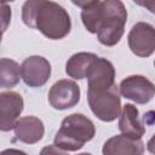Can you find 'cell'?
<instances>
[{"instance_id": "6da1fadb", "label": "cell", "mask_w": 155, "mask_h": 155, "mask_svg": "<svg viewBox=\"0 0 155 155\" xmlns=\"http://www.w3.org/2000/svg\"><path fill=\"white\" fill-rule=\"evenodd\" d=\"M22 19L27 27L38 29L52 40L65 38L71 29V21L67 10L54 1H25L22 6Z\"/></svg>"}, {"instance_id": "7a4b0ae2", "label": "cell", "mask_w": 155, "mask_h": 155, "mask_svg": "<svg viewBox=\"0 0 155 155\" xmlns=\"http://www.w3.org/2000/svg\"><path fill=\"white\" fill-rule=\"evenodd\" d=\"M94 134V124L84 114L74 113L63 119L54 136V145L65 151H76L92 140Z\"/></svg>"}, {"instance_id": "3957f363", "label": "cell", "mask_w": 155, "mask_h": 155, "mask_svg": "<svg viewBox=\"0 0 155 155\" xmlns=\"http://www.w3.org/2000/svg\"><path fill=\"white\" fill-rule=\"evenodd\" d=\"M105 16L101 23L97 39L104 46H115L122 38L127 21V11L120 0H105Z\"/></svg>"}, {"instance_id": "277c9868", "label": "cell", "mask_w": 155, "mask_h": 155, "mask_svg": "<svg viewBox=\"0 0 155 155\" xmlns=\"http://www.w3.org/2000/svg\"><path fill=\"white\" fill-rule=\"evenodd\" d=\"M87 102L92 113L104 122H111L121 114V97L116 85L102 92L87 93Z\"/></svg>"}, {"instance_id": "5b68a950", "label": "cell", "mask_w": 155, "mask_h": 155, "mask_svg": "<svg viewBox=\"0 0 155 155\" xmlns=\"http://www.w3.org/2000/svg\"><path fill=\"white\" fill-rule=\"evenodd\" d=\"M87 93L102 92L111 88L115 84V68L110 61L97 57L87 71Z\"/></svg>"}, {"instance_id": "8992f818", "label": "cell", "mask_w": 155, "mask_h": 155, "mask_svg": "<svg viewBox=\"0 0 155 155\" xmlns=\"http://www.w3.org/2000/svg\"><path fill=\"white\" fill-rule=\"evenodd\" d=\"M128 47L138 57H149L155 51V27L147 22L136 23L127 36Z\"/></svg>"}, {"instance_id": "52a82bcc", "label": "cell", "mask_w": 155, "mask_h": 155, "mask_svg": "<svg viewBox=\"0 0 155 155\" xmlns=\"http://www.w3.org/2000/svg\"><path fill=\"white\" fill-rule=\"evenodd\" d=\"M119 91L137 104H147L155 96V85L143 75H130L120 82Z\"/></svg>"}, {"instance_id": "ba28073f", "label": "cell", "mask_w": 155, "mask_h": 155, "mask_svg": "<svg viewBox=\"0 0 155 155\" xmlns=\"http://www.w3.org/2000/svg\"><path fill=\"white\" fill-rule=\"evenodd\" d=\"M80 101L79 85L68 79L58 80L48 91V102L53 109L65 110L75 107Z\"/></svg>"}, {"instance_id": "9c48e42d", "label": "cell", "mask_w": 155, "mask_h": 155, "mask_svg": "<svg viewBox=\"0 0 155 155\" xmlns=\"http://www.w3.org/2000/svg\"><path fill=\"white\" fill-rule=\"evenodd\" d=\"M22 79L29 87L44 86L51 76V64L42 56H30L21 65Z\"/></svg>"}, {"instance_id": "30bf717a", "label": "cell", "mask_w": 155, "mask_h": 155, "mask_svg": "<svg viewBox=\"0 0 155 155\" xmlns=\"http://www.w3.org/2000/svg\"><path fill=\"white\" fill-rule=\"evenodd\" d=\"M23 97L15 91L0 93V130L7 132L13 128L21 113L23 111Z\"/></svg>"}, {"instance_id": "8fae6325", "label": "cell", "mask_w": 155, "mask_h": 155, "mask_svg": "<svg viewBox=\"0 0 155 155\" xmlns=\"http://www.w3.org/2000/svg\"><path fill=\"white\" fill-rule=\"evenodd\" d=\"M143 151L144 143L140 139H133L125 134L107 139L102 148L103 155H142Z\"/></svg>"}, {"instance_id": "7c38bea8", "label": "cell", "mask_w": 155, "mask_h": 155, "mask_svg": "<svg viewBox=\"0 0 155 155\" xmlns=\"http://www.w3.org/2000/svg\"><path fill=\"white\" fill-rule=\"evenodd\" d=\"M17 139L25 144H35L42 139L45 127L42 121L36 116H23L19 117L13 126Z\"/></svg>"}, {"instance_id": "4fadbf2b", "label": "cell", "mask_w": 155, "mask_h": 155, "mask_svg": "<svg viewBox=\"0 0 155 155\" xmlns=\"http://www.w3.org/2000/svg\"><path fill=\"white\" fill-rule=\"evenodd\" d=\"M119 130L122 134L133 138L142 139L145 133V127L139 119L138 109L133 104H125L119 116Z\"/></svg>"}, {"instance_id": "5bb4252c", "label": "cell", "mask_w": 155, "mask_h": 155, "mask_svg": "<svg viewBox=\"0 0 155 155\" xmlns=\"http://www.w3.org/2000/svg\"><path fill=\"white\" fill-rule=\"evenodd\" d=\"M74 4L81 7V21L85 28L87 29V31L92 34H97L98 28L105 16L104 1H99V0H90L84 2L74 1Z\"/></svg>"}, {"instance_id": "9a60e30c", "label": "cell", "mask_w": 155, "mask_h": 155, "mask_svg": "<svg viewBox=\"0 0 155 155\" xmlns=\"http://www.w3.org/2000/svg\"><path fill=\"white\" fill-rule=\"evenodd\" d=\"M97 57H98L97 54L91 52H78L67 61L65 73L68 74V76L75 80L85 79L90 65Z\"/></svg>"}, {"instance_id": "2e32d148", "label": "cell", "mask_w": 155, "mask_h": 155, "mask_svg": "<svg viewBox=\"0 0 155 155\" xmlns=\"http://www.w3.org/2000/svg\"><path fill=\"white\" fill-rule=\"evenodd\" d=\"M22 78L19 64L10 58H1L0 61V86L2 88L15 87Z\"/></svg>"}, {"instance_id": "e0dca14e", "label": "cell", "mask_w": 155, "mask_h": 155, "mask_svg": "<svg viewBox=\"0 0 155 155\" xmlns=\"http://www.w3.org/2000/svg\"><path fill=\"white\" fill-rule=\"evenodd\" d=\"M40 155H69V154L65 150H63L53 144V145H47V147L42 148L40 151Z\"/></svg>"}, {"instance_id": "ac0fdd59", "label": "cell", "mask_w": 155, "mask_h": 155, "mask_svg": "<svg viewBox=\"0 0 155 155\" xmlns=\"http://www.w3.org/2000/svg\"><path fill=\"white\" fill-rule=\"evenodd\" d=\"M1 17H2V33H4L7 28L10 19H11V8L6 4L1 5Z\"/></svg>"}, {"instance_id": "d6986e66", "label": "cell", "mask_w": 155, "mask_h": 155, "mask_svg": "<svg viewBox=\"0 0 155 155\" xmlns=\"http://www.w3.org/2000/svg\"><path fill=\"white\" fill-rule=\"evenodd\" d=\"M0 155H28L27 153L22 151V150H18V149H5L1 151Z\"/></svg>"}, {"instance_id": "ffe728a7", "label": "cell", "mask_w": 155, "mask_h": 155, "mask_svg": "<svg viewBox=\"0 0 155 155\" xmlns=\"http://www.w3.org/2000/svg\"><path fill=\"white\" fill-rule=\"evenodd\" d=\"M137 4L143 7H147L151 13L155 15V1H143V2H137Z\"/></svg>"}, {"instance_id": "44dd1931", "label": "cell", "mask_w": 155, "mask_h": 155, "mask_svg": "<svg viewBox=\"0 0 155 155\" xmlns=\"http://www.w3.org/2000/svg\"><path fill=\"white\" fill-rule=\"evenodd\" d=\"M147 149H148L149 153H151L153 155H155V134L148 140V143H147Z\"/></svg>"}, {"instance_id": "7402d4cb", "label": "cell", "mask_w": 155, "mask_h": 155, "mask_svg": "<svg viewBox=\"0 0 155 155\" xmlns=\"http://www.w3.org/2000/svg\"><path fill=\"white\" fill-rule=\"evenodd\" d=\"M78 155H92V154H90V153H81V154H78Z\"/></svg>"}, {"instance_id": "603a6c76", "label": "cell", "mask_w": 155, "mask_h": 155, "mask_svg": "<svg viewBox=\"0 0 155 155\" xmlns=\"http://www.w3.org/2000/svg\"><path fill=\"white\" fill-rule=\"evenodd\" d=\"M154 65H155V61H154Z\"/></svg>"}]
</instances>
